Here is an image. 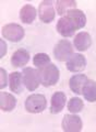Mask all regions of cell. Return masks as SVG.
Here are the masks:
<instances>
[{
	"mask_svg": "<svg viewBox=\"0 0 96 132\" xmlns=\"http://www.w3.org/2000/svg\"><path fill=\"white\" fill-rule=\"evenodd\" d=\"M74 54L73 53V47L68 40H61L59 41L55 48H54V55L55 59L59 62H67L71 56Z\"/></svg>",
	"mask_w": 96,
	"mask_h": 132,
	"instance_id": "277c9868",
	"label": "cell"
},
{
	"mask_svg": "<svg viewBox=\"0 0 96 132\" xmlns=\"http://www.w3.org/2000/svg\"><path fill=\"white\" fill-rule=\"evenodd\" d=\"M47 106V101L44 95L40 94H33L31 96H28L25 100V110L30 113H39L43 112L46 109Z\"/></svg>",
	"mask_w": 96,
	"mask_h": 132,
	"instance_id": "7a4b0ae2",
	"label": "cell"
},
{
	"mask_svg": "<svg viewBox=\"0 0 96 132\" xmlns=\"http://www.w3.org/2000/svg\"><path fill=\"white\" fill-rule=\"evenodd\" d=\"M16 99L13 95L9 93H0V108L2 111H12L15 108Z\"/></svg>",
	"mask_w": 96,
	"mask_h": 132,
	"instance_id": "e0dca14e",
	"label": "cell"
},
{
	"mask_svg": "<svg viewBox=\"0 0 96 132\" xmlns=\"http://www.w3.org/2000/svg\"><path fill=\"white\" fill-rule=\"evenodd\" d=\"M65 16L68 18L70 21L74 24L77 30H80V29L84 28L86 24V16L83 13L82 10H79V9L70 10L69 12H67Z\"/></svg>",
	"mask_w": 96,
	"mask_h": 132,
	"instance_id": "30bf717a",
	"label": "cell"
},
{
	"mask_svg": "<svg viewBox=\"0 0 96 132\" xmlns=\"http://www.w3.org/2000/svg\"><path fill=\"white\" fill-rule=\"evenodd\" d=\"M86 60L82 54H73L67 61V69L72 73H80L85 69Z\"/></svg>",
	"mask_w": 96,
	"mask_h": 132,
	"instance_id": "ba28073f",
	"label": "cell"
},
{
	"mask_svg": "<svg viewBox=\"0 0 96 132\" xmlns=\"http://www.w3.org/2000/svg\"><path fill=\"white\" fill-rule=\"evenodd\" d=\"M57 31L65 38H69V36H72L74 34V32L77 31V28L68 18L61 16L57 23Z\"/></svg>",
	"mask_w": 96,
	"mask_h": 132,
	"instance_id": "9c48e42d",
	"label": "cell"
},
{
	"mask_svg": "<svg viewBox=\"0 0 96 132\" xmlns=\"http://www.w3.org/2000/svg\"><path fill=\"white\" fill-rule=\"evenodd\" d=\"M33 64L37 66L38 68L44 67V66L50 64V57L45 53H38L33 57Z\"/></svg>",
	"mask_w": 96,
	"mask_h": 132,
	"instance_id": "44dd1931",
	"label": "cell"
},
{
	"mask_svg": "<svg viewBox=\"0 0 96 132\" xmlns=\"http://www.w3.org/2000/svg\"><path fill=\"white\" fill-rule=\"evenodd\" d=\"M82 95L84 96V98L87 101L90 102L96 101V81L89 79V81L83 87Z\"/></svg>",
	"mask_w": 96,
	"mask_h": 132,
	"instance_id": "d6986e66",
	"label": "cell"
},
{
	"mask_svg": "<svg viewBox=\"0 0 96 132\" xmlns=\"http://www.w3.org/2000/svg\"><path fill=\"white\" fill-rule=\"evenodd\" d=\"M0 79H1L0 80V88L3 89L7 86L8 79H9V77H8V75H7V72L3 68L0 69Z\"/></svg>",
	"mask_w": 96,
	"mask_h": 132,
	"instance_id": "7402d4cb",
	"label": "cell"
},
{
	"mask_svg": "<svg viewBox=\"0 0 96 132\" xmlns=\"http://www.w3.org/2000/svg\"><path fill=\"white\" fill-rule=\"evenodd\" d=\"M38 72V76L40 79V84L45 86V87H50V86L56 85L58 80H59V69L56 65L54 64H48L37 69Z\"/></svg>",
	"mask_w": 96,
	"mask_h": 132,
	"instance_id": "6da1fadb",
	"label": "cell"
},
{
	"mask_svg": "<svg viewBox=\"0 0 96 132\" xmlns=\"http://www.w3.org/2000/svg\"><path fill=\"white\" fill-rule=\"evenodd\" d=\"M55 9H54V2L49 0H44L39 3L38 7V16L41 22L50 23L55 19Z\"/></svg>",
	"mask_w": 96,
	"mask_h": 132,
	"instance_id": "8992f818",
	"label": "cell"
},
{
	"mask_svg": "<svg viewBox=\"0 0 96 132\" xmlns=\"http://www.w3.org/2000/svg\"><path fill=\"white\" fill-rule=\"evenodd\" d=\"M73 44L78 51L84 52L87 48L91 47L92 45V38L87 32H80L79 34L76 35L73 40Z\"/></svg>",
	"mask_w": 96,
	"mask_h": 132,
	"instance_id": "7c38bea8",
	"label": "cell"
},
{
	"mask_svg": "<svg viewBox=\"0 0 96 132\" xmlns=\"http://www.w3.org/2000/svg\"><path fill=\"white\" fill-rule=\"evenodd\" d=\"M38 12L36 11V9L31 5H25L21 8L20 10V19L23 23L31 24L34 22V20L36 19V14Z\"/></svg>",
	"mask_w": 96,
	"mask_h": 132,
	"instance_id": "2e32d148",
	"label": "cell"
},
{
	"mask_svg": "<svg viewBox=\"0 0 96 132\" xmlns=\"http://www.w3.org/2000/svg\"><path fill=\"white\" fill-rule=\"evenodd\" d=\"M83 107H84V104H83V101L78 97L71 98L68 101V110L72 113L80 112V111H82Z\"/></svg>",
	"mask_w": 96,
	"mask_h": 132,
	"instance_id": "ffe728a7",
	"label": "cell"
},
{
	"mask_svg": "<svg viewBox=\"0 0 96 132\" xmlns=\"http://www.w3.org/2000/svg\"><path fill=\"white\" fill-rule=\"evenodd\" d=\"M0 44H1V53H0V57H3L6 55V52H7V44L3 40L0 41Z\"/></svg>",
	"mask_w": 96,
	"mask_h": 132,
	"instance_id": "603a6c76",
	"label": "cell"
},
{
	"mask_svg": "<svg viewBox=\"0 0 96 132\" xmlns=\"http://www.w3.org/2000/svg\"><path fill=\"white\" fill-rule=\"evenodd\" d=\"M89 81V78H87L85 75H74L70 78L69 80V86L70 89L72 90L74 94L77 95H82V90L83 87L86 82Z\"/></svg>",
	"mask_w": 96,
	"mask_h": 132,
	"instance_id": "5bb4252c",
	"label": "cell"
},
{
	"mask_svg": "<svg viewBox=\"0 0 96 132\" xmlns=\"http://www.w3.org/2000/svg\"><path fill=\"white\" fill-rule=\"evenodd\" d=\"M82 127L81 118L76 114H66L62 119V129L66 132H79L82 130Z\"/></svg>",
	"mask_w": 96,
	"mask_h": 132,
	"instance_id": "52a82bcc",
	"label": "cell"
},
{
	"mask_svg": "<svg viewBox=\"0 0 96 132\" xmlns=\"http://www.w3.org/2000/svg\"><path fill=\"white\" fill-rule=\"evenodd\" d=\"M23 82L24 86L27 90L34 92L35 89L38 88L40 84V79L38 76V72L32 67H25L23 69Z\"/></svg>",
	"mask_w": 96,
	"mask_h": 132,
	"instance_id": "5b68a950",
	"label": "cell"
},
{
	"mask_svg": "<svg viewBox=\"0 0 96 132\" xmlns=\"http://www.w3.org/2000/svg\"><path fill=\"white\" fill-rule=\"evenodd\" d=\"M9 86L12 93L21 94L23 92V88L25 87L23 82V74L13 72L9 75Z\"/></svg>",
	"mask_w": 96,
	"mask_h": 132,
	"instance_id": "4fadbf2b",
	"label": "cell"
},
{
	"mask_svg": "<svg viewBox=\"0 0 96 132\" xmlns=\"http://www.w3.org/2000/svg\"><path fill=\"white\" fill-rule=\"evenodd\" d=\"M67 102V97L62 92H56L51 96V105H50V113L57 114L61 112L65 108Z\"/></svg>",
	"mask_w": 96,
	"mask_h": 132,
	"instance_id": "8fae6325",
	"label": "cell"
},
{
	"mask_svg": "<svg viewBox=\"0 0 96 132\" xmlns=\"http://www.w3.org/2000/svg\"><path fill=\"white\" fill-rule=\"evenodd\" d=\"M2 36L11 42H20L24 38V29L16 23H9L2 27Z\"/></svg>",
	"mask_w": 96,
	"mask_h": 132,
	"instance_id": "3957f363",
	"label": "cell"
},
{
	"mask_svg": "<svg viewBox=\"0 0 96 132\" xmlns=\"http://www.w3.org/2000/svg\"><path fill=\"white\" fill-rule=\"evenodd\" d=\"M30 61V54L25 50H18L11 57V64L13 67H23Z\"/></svg>",
	"mask_w": 96,
	"mask_h": 132,
	"instance_id": "9a60e30c",
	"label": "cell"
},
{
	"mask_svg": "<svg viewBox=\"0 0 96 132\" xmlns=\"http://www.w3.org/2000/svg\"><path fill=\"white\" fill-rule=\"evenodd\" d=\"M76 7L77 1H74V0H58L56 1V10L60 16H65L67 12L76 9Z\"/></svg>",
	"mask_w": 96,
	"mask_h": 132,
	"instance_id": "ac0fdd59",
	"label": "cell"
}]
</instances>
